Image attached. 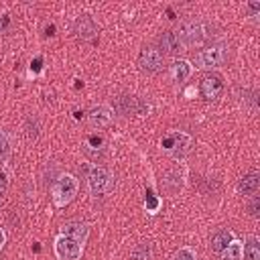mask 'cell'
Listing matches in <instances>:
<instances>
[{
	"instance_id": "cell-1",
	"label": "cell",
	"mask_w": 260,
	"mask_h": 260,
	"mask_svg": "<svg viewBox=\"0 0 260 260\" xmlns=\"http://www.w3.org/2000/svg\"><path fill=\"white\" fill-rule=\"evenodd\" d=\"M225 59H228L225 45H209V47H205V49H201L197 53L195 63L201 69H211V67H219Z\"/></svg>"
},
{
	"instance_id": "cell-2",
	"label": "cell",
	"mask_w": 260,
	"mask_h": 260,
	"mask_svg": "<svg viewBox=\"0 0 260 260\" xmlns=\"http://www.w3.org/2000/svg\"><path fill=\"white\" fill-rule=\"evenodd\" d=\"M138 65L146 73H156L165 65V55H162V51L158 47H144L138 53Z\"/></svg>"
},
{
	"instance_id": "cell-3",
	"label": "cell",
	"mask_w": 260,
	"mask_h": 260,
	"mask_svg": "<svg viewBox=\"0 0 260 260\" xmlns=\"http://www.w3.org/2000/svg\"><path fill=\"white\" fill-rule=\"evenodd\" d=\"M87 185H89L91 193L102 195V193H108L114 187V177H112L110 171H106L102 167H93L87 175Z\"/></svg>"
},
{
	"instance_id": "cell-4",
	"label": "cell",
	"mask_w": 260,
	"mask_h": 260,
	"mask_svg": "<svg viewBox=\"0 0 260 260\" xmlns=\"http://www.w3.org/2000/svg\"><path fill=\"white\" fill-rule=\"evenodd\" d=\"M77 193V181L71 177V175H63L55 187H53V197H55V203L57 205H65L69 203Z\"/></svg>"
},
{
	"instance_id": "cell-5",
	"label": "cell",
	"mask_w": 260,
	"mask_h": 260,
	"mask_svg": "<svg viewBox=\"0 0 260 260\" xmlns=\"http://www.w3.org/2000/svg\"><path fill=\"white\" fill-rule=\"evenodd\" d=\"M221 91H223V79H221V75H217V73L203 75V79L199 83V93H201L203 100L213 102V100H217L221 95Z\"/></svg>"
},
{
	"instance_id": "cell-6",
	"label": "cell",
	"mask_w": 260,
	"mask_h": 260,
	"mask_svg": "<svg viewBox=\"0 0 260 260\" xmlns=\"http://www.w3.org/2000/svg\"><path fill=\"white\" fill-rule=\"evenodd\" d=\"M177 35L181 37L185 47L187 45H195L205 37V24L199 22V20H187V22L181 24V30Z\"/></svg>"
},
{
	"instance_id": "cell-7",
	"label": "cell",
	"mask_w": 260,
	"mask_h": 260,
	"mask_svg": "<svg viewBox=\"0 0 260 260\" xmlns=\"http://www.w3.org/2000/svg\"><path fill=\"white\" fill-rule=\"evenodd\" d=\"M116 110L122 116H130V114H144L148 110V106L136 95H120L116 100Z\"/></svg>"
},
{
	"instance_id": "cell-8",
	"label": "cell",
	"mask_w": 260,
	"mask_h": 260,
	"mask_svg": "<svg viewBox=\"0 0 260 260\" xmlns=\"http://www.w3.org/2000/svg\"><path fill=\"white\" fill-rule=\"evenodd\" d=\"M55 252H57V256L61 260H75L79 256V252H81V246H79V242H75V240H71L67 236H61L55 242Z\"/></svg>"
},
{
	"instance_id": "cell-9",
	"label": "cell",
	"mask_w": 260,
	"mask_h": 260,
	"mask_svg": "<svg viewBox=\"0 0 260 260\" xmlns=\"http://www.w3.org/2000/svg\"><path fill=\"white\" fill-rule=\"evenodd\" d=\"M158 43H160L162 55H165V53H169V55H179V53L185 49V45H183L181 37H179L175 30H165V32L160 35Z\"/></svg>"
},
{
	"instance_id": "cell-10",
	"label": "cell",
	"mask_w": 260,
	"mask_h": 260,
	"mask_svg": "<svg viewBox=\"0 0 260 260\" xmlns=\"http://www.w3.org/2000/svg\"><path fill=\"white\" fill-rule=\"evenodd\" d=\"M61 232H63V236H67V238H71V240H75V242H79V244L87 238V225H85L81 219L65 221L63 228H61Z\"/></svg>"
},
{
	"instance_id": "cell-11",
	"label": "cell",
	"mask_w": 260,
	"mask_h": 260,
	"mask_svg": "<svg viewBox=\"0 0 260 260\" xmlns=\"http://www.w3.org/2000/svg\"><path fill=\"white\" fill-rule=\"evenodd\" d=\"M95 32H98V26H95V22H93L91 16L81 14V16L75 20V35H77L81 41H87V39L95 37Z\"/></svg>"
},
{
	"instance_id": "cell-12",
	"label": "cell",
	"mask_w": 260,
	"mask_h": 260,
	"mask_svg": "<svg viewBox=\"0 0 260 260\" xmlns=\"http://www.w3.org/2000/svg\"><path fill=\"white\" fill-rule=\"evenodd\" d=\"M232 242H234V234H232L230 230H219V232H215V234L211 236L209 248H211V252L221 254V252H223Z\"/></svg>"
},
{
	"instance_id": "cell-13",
	"label": "cell",
	"mask_w": 260,
	"mask_h": 260,
	"mask_svg": "<svg viewBox=\"0 0 260 260\" xmlns=\"http://www.w3.org/2000/svg\"><path fill=\"white\" fill-rule=\"evenodd\" d=\"M87 118H89V124H91V126L102 128V126L110 124V120H112V112H110L108 106H95V108L89 110Z\"/></svg>"
},
{
	"instance_id": "cell-14",
	"label": "cell",
	"mask_w": 260,
	"mask_h": 260,
	"mask_svg": "<svg viewBox=\"0 0 260 260\" xmlns=\"http://www.w3.org/2000/svg\"><path fill=\"white\" fill-rule=\"evenodd\" d=\"M189 136L187 134H183V132H175L169 140H165V144H167V148L173 152V154H183L187 148H189Z\"/></svg>"
},
{
	"instance_id": "cell-15",
	"label": "cell",
	"mask_w": 260,
	"mask_h": 260,
	"mask_svg": "<svg viewBox=\"0 0 260 260\" xmlns=\"http://www.w3.org/2000/svg\"><path fill=\"white\" fill-rule=\"evenodd\" d=\"M238 189L242 195H256L258 189H260V177L258 173H250V175H244L238 183Z\"/></svg>"
},
{
	"instance_id": "cell-16",
	"label": "cell",
	"mask_w": 260,
	"mask_h": 260,
	"mask_svg": "<svg viewBox=\"0 0 260 260\" xmlns=\"http://www.w3.org/2000/svg\"><path fill=\"white\" fill-rule=\"evenodd\" d=\"M171 73H173V79H175V81H185V79L191 75V65H189L187 61H183V59H181V61H175Z\"/></svg>"
},
{
	"instance_id": "cell-17",
	"label": "cell",
	"mask_w": 260,
	"mask_h": 260,
	"mask_svg": "<svg viewBox=\"0 0 260 260\" xmlns=\"http://www.w3.org/2000/svg\"><path fill=\"white\" fill-rule=\"evenodd\" d=\"M221 260H242V246L234 240V242L221 252Z\"/></svg>"
},
{
	"instance_id": "cell-18",
	"label": "cell",
	"mask_w": 260,
	"mask_h": 260,
	"mask_svg": "<svg viewBox=\"0 0 260 260\" xmlns=\"http://www.w3.org/2000/svg\"><path fill=\"white\" fill-rule=\"evenodd\" d=\"M244 260H260V244H258V240H250L244 246Z\"/></svg>"
},
{
	"instance_id": "cell-19",
	"label": "cell",
	"mask_w": 260,
	"mask_h": 260,
	"mask_svg": "<svg viewBox=\"0 0 260 260\" xmlns=\"http://www.w3.org/2000/svg\"><path fill=\"white\" fill-rule=\"evenodd\" d=\"M132 258L134 260H150V248L146 244H140L134 252H132Z\"/></svg>"
},
{
	"instance_id": "cell-20",
	"label": "cell",
	"mask_w": 260,
	"mask_h": 260,
	"mask_svg": "<svg viewBox=\"0 0 260 260\" xmlns=\"http://www.w3.org/2000/svg\"><path fill=\"white\" fill-rule=\"evenodd\" d=\"M10 154V142L4 132H0V160H4Z\"/></svg>"
},
{
	"instance_id": "cell-21",
	"label": "cell",
	"mask_w": 260,
	"mask_h": 260,
	"mask_svg": "<svg viewBox=\"0 0 260 260\" xmlns=\"http://www.w3.org/2000/svg\"><path fill=\"white\" fill-rule=\"evenodd\" d=\"M173 260H195V254L191 250H187V248H181V250H177L173 254Z\"/></svg>"
},
{
	"instance_id": "cell-22",
	"label": "cell",
	"mask_w": 260,
	"mask_h": 260,
	"mask_svg": "<svg viewBox=\"0 0 260 260\" xmlns=\"http://www.w3.org/2000/svg\"><path fill=\"white\" fill-rule=\"evenodd\" d=\"M246 10H248L250 14H254V12H258V10H260V2H250V4L246 6Z\"/></svg>"
},
{
	"instance_id": "cell-23",
	"label": "cell",
	"mask_w": 260,
	"mask_h": 260,
	"mask_svg": "<svg viewBox=\"0 0 260 260\" xmlns=\"http://www.w3.org/2000/svg\"><path fill=\"white\" fill-rule=\"evenodd\" d=\"M258 207H260V201H258V199H254V201L250 203V213H252L254 217L258 215Z\"/></svg>"
},
{
	"instance_id": "cell-24",
	"label": "cell",
	"mask_w": 260,
	"mask_h": 260,
	"mask_svg": "<svg viewBox=\"0 0 260 260\" xmlns=\"http://www.w3.org/2000/svg\"><path fill=\"white\" fill-rule=\"evenodd\" d=\"M6 185H8V179H6V175H4V173H0V191H4V189H6Z\"/></svg>"
},
{
	"instance_id": "cell-25",
	"label": "cell",
	"mask_w": 260,
	"mask_h": 260,
	"mask_svg": "<svg viewBox=\"0 0 260 260\" xmlns=\"http://www.w3.org/2000/svg\"><path fill=\"white\" fill-rule=\"evenodd\" d=\"M156 207V199L154 197H148V209H154Z\"/></svg>"
},
{
	"instance_id": "cell-26",
	"label": "cell",
	"mask_w": 260,
	"mask_h": 260,
	"mask_svg": "<svg viewBox=\"0 0 260 260\" xmlns=\"http://www.w3.org/2000/svg\"><path fill=\"white\" fill-rule=\"evenodd\" d=\"M4 244V234H2V230H0V246Z\"/></svg>"
}]
</instances>
